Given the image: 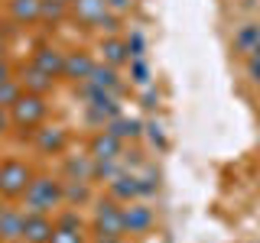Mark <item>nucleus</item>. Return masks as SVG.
I'll use <instances>...</instances> for the list:
<instances>
[{
  "mask_svg": "<svg viewBox=\"0 0 260 243\" xmlns=\"http://www.w3.org/2000/svg\"><path fill=\"white\" fill-rule=\"evenodd\" d=\"M29 188V169L23 162H4L0 166V194H20Z\"/></svg>",
  "mask_w": 260,
  "mask_h": 243,
  "instance_id": "f257e3e1",
  "label": "nucleus"
},
{
  "mask_svg": "<svg viewBox=\"0 0 260 243\" xmlns=\"http://www.w3.org/2000/svg\"><path fill=\"white\" fill-rule=\"evenodd\" d=\"M43 113H46V107H43V101H39V97H16V104H13V120H16L20 127L36 124Z\"/></svg>",
  "mask_w": 260,
  "mask_h": 243,
  "instance_id": "f03ea898",
  "label": "nucleus"
},
{
  "mask_svg": "<svg viewBox=\"0 0 260 243\" xmlns=\"http://www.w3.org/2000/svg\"><path fill=\"white\" fill-rule=\"evenodd\" d=\"M23 237H26V243H49L52 240V224L46 217H26Z\"/></svg>",
  "mask_w": 260,
  "mask_h": 243,
  "instance_id": "7ed1b4c3",
  "label": "nucleus"
},
{
  "mask_svg": "<svg viewBox=\"0 0 260 243\" xmlns=\"http://www.w3.org/2000/svg\"><path fill=\"white\" fill-rule=\"evenodd\" d=\"M23 227H26V217H23V214L4 211V214H0V240H20Z\"/></svg>",
  "mask_w": 260,
  "mask_h": 243,
  "instance_id": "20e7f679",
  "label": "nucleus"
},
{
  "mask_svg": "<svg viewBox=\"0 0 260 243\" xmlns=\"http://www.w3.org/2000/svg\"><path fill=\"white\" fill-rule=\"evenodd\" d=\"M55 198H59V188H55L52 182H46V178L29 182V201L36 208H43V205H49V201H55Z\"/></svg>",
  "mask_w": 260,
  "mask_h": 243,
  "instance_id": "39448f33",
  "label": "nucleus"
},
{
  "mask_svg": "<svg viewBox=\"0 0 260 243\" xmlns=\"http://www.w3.org/2000/svg\"><path fill=\"white\" fill-rule=\"evenodd\" d=\"M39 10H43L39 0H13V16L16 20H36Z\"/></svg>",
  "mask_w": 260,
  "mask_h": 243,
  "instance_id": "423d86ee",
  "label": "nucleus"
},
{
  "mask_svg": "<svg viewBox=\"0 0 260 243\" xmlns=\"http://www.w3.org/2000/svg\"><path fill=\"white\" fill-rule=\"evenodd\" d=\"M39 68H43V71H62L65 65H62V59L52 52V49H46V52L39 55Z\"/></svg>",
  "mask_w": 260,
  "mask_h": 243,
  "instance_id": "0eeeda50",
  "label": "nucleus"
},
{
  "mask_svg": "<svg viewBox=\"0 0 260 243\" xmlns=\"http://www.w3.org/2000/svg\"><path fill=\"white\" fill-rule=\"evenodd\" d=\"M49 243H81V237L75 230H52V240Z\"/></svg>",
  "mask_w": 260,
  "mask_h": 243,
  "instance_id": "6e6552de",
  "label": "nucleus"
},
{
  "mask_svg": "<svg viewBox=\"0 0 260 243\" xmlns=\"http://www.w3.org/2000/svg\"><path fill=\"white\" fill-rule=\"evenodd\" d=\"M0 104H16V88L10 85V81H4V85H0Z\"/></svg>",
  "mask_w": 260,
  "mask_h": 243,
  "instance_id": "1a4fd4ad",
  "label": "nucleus"
},
{
  "mask_svg": "<svg viewBox=\"0 0 260 243\" xmlns=\"http://www.w3.org/2000/svg\"><path fill=\"white\" fill-rule=\"evenodd\" d=\"M146 221H150V217H146L143 211H134V214H127V224H134V227H143Z\"/></svg>",
  "mask_w": 260,
  "mask_h": 243,
  "instance_id": "9d476101",
  "label": "nucleus"
},
{
  "mask_svg": "<svg viewBox=\"0 0 260 243\" xmlns=\"http://www.w3.org/2000/svg\"><path fill=\"white\" fill-rule=\"evenodd\" d=\"M75 68L78 71H88V59H72L69 62V71H75Z\"/></svg>",
  "mask_w": 260,
  "mask_h": 243,
  "instance_id": "9b49d317",
  "label": "nucleus"
},
{
  "mask_svg": "<svg viewBox=\"0 0 260 243\" xmlns=\"http://www.w3.org/2000/svg\"><path fill=\"white\" fill-rule=\"evenodd\" d=\"M4 81H10V68H7L4 59H0V85H4Z\"/></svg>",
  "mask_w": 260,
  "mask_h": 243,
  "instance_id": "f8f14e48",
  "label": "nucleus"
},
{
  "mask_svg": "<svg viewBox=\"0 0 260 243\" xmlns=\"http://www.w3.org/2000/svg\"><path fill=\"white\" fill-rule=\"evenodd\" d=\"M7 127V113H4V107H0V130Z\"/></svg>",
  "mask_w": 260,
  "mask_h": 243,
  "instance_id": "ddd939ff",
  "label": "nucleus"
},
{
  "mask_svg": "<svg viewBox=\"0 0 260 243\" xmlns=\"http://www.w3.org/2000/svg\"><path fill=\"white\" fill-rule=\"evenodd\" d=\"M4 243H20V240H4Z\"/></svg>",
  "mask_w": 260,
  "mask_h": 243,
  "instance_id": "4468645a",
  "label": "nucleus"
},
{
  "mask_svg": "<svg viewBox=\"0 0 260 243\" xmlns=\"http://www.w3.org/2000/svg\"><path fill=\"white\" fill-rule=\"evenodd\" d=\"M0 214H4V201H0Z\"/></svg>",
  "mask_w": 260,
  "mask_h": 243,
  "instance_id": "2eb2a0df",
  "label": "nucleus"
}]
</instances>
